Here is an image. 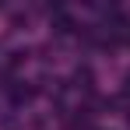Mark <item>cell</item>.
Listing matches in <instances>:
<instances>
[{
  "label": "cell",
  "instance_id": "1",
  "mask_svg": "<svg viewBox=\"0 0 130 130\" xmlns=\"http://www.w3.org/2000/svg\"><path fill=\"white\" fill-rule=\"evenodd\" d=\"M7 91H11V102H14V106H25V102H32V99H35V88L21 85V81L7 85Z\"/></svg>",
  "mask_w": 130,
  "mask_h": 130
},
{
  "label": "cell",
  "instance_id": "2",
  "mask_svg": "<svg viewBox=\"0 0 130 130\" xmlns=\"http://www.w3.org/2000/svg\"><path fill=\"white\" fill-rule=\"evenodd\" d=\"M74 28H77V21H74L67 11H56V14H53V32H56V35H70Z\"/></svg>",
  "mask_w": 130,
  "mask_h": 130
},
{
  "label": "cell",
  "instance_id": "3",
  "mask_svg": "<svg viewBox=\"0 0 130 130\" xmlns=\"http://www.w3.org/2000/svg\"><path fill=\"white\" fill-rule=\"evenodd\" d=\"M70 81H74V88H81V91H91L95 88V74H91V67H77Z\"/></svg>",
  "mask_w": 130,
  "mask_h": 130
},
{
  "label": "cell",
  "instance_id": "4",
  "mask_svg": "<svg viewBox=\"0 0 130 130\" xmlns=\"http://www.w3.org/2000/svg\"><path fill=\"white\" fill-rule=\"evenodd\" d=\"M0 130H18V120H0Z\"/></svg>",
  "mask_w": 130,
  "mask_h": 130
}]
</instances>
